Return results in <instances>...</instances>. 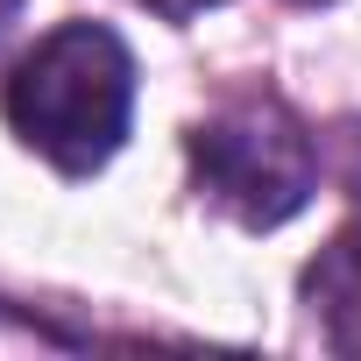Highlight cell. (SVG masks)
I'll return each instance as SVG.
<instances>
[{
  "label": "cell",
  "instance_id": "1",
  "mask_svg": "<svg viewBox=\"0 0 361 361\" xmlns=\"http://www.w3.org/2000/svg\"><path fill=\"white\" fill-rule=\"evenodd\" d=\"M0 106L36 156H50L64 177H92L128 142L135 57L106 22H64L8 71Z\"/></svg>",
  "mask_w": 361,
  "mask_h": 361
},
{
  "label": "cell",
  "instance_id": "2",
  "mask_svg": "<svg viewBox=\"0 0 361 361\" xmlns=\"http://www.w3.org/2000/svg\"><path fill=\"white\" fill-rule=\"evenodd\" d=\"M192 170L220 213H234L248 234H269L312 206L319 142L283 99H241L192 128Z\"/></svg>",
  "mask_w": 361,
  "mask_h": 361
},
{
  "label": "cell",
  "instance_id": "3",
  "mask_svg": "<svg viewBox=\"0 0 361 361\" xmlns=\"http://www.w3.org/2000/svg\"><path fill=\"white\" fill-rule=\"evenodd\" d=\"M305 305L333 354H361V220H347L312 262H305Z\"/></svg>",
  "mask_w": 361,
  "mask_h": 361
},
{
  "label": "cell",
  "instance_id": "4",
  "mask_svg": "<svg viewBox=\"0 0 361 361\" xmlns=\"http://www.w3.org/2000/svg\"><path fill=\"white\" fill-rule=\"evenodd\" d=\"M142 8H156L163 22H192V15H206V8H220V0H142Z\"/></svg>",
  "mask_w": 361,
  "mask_h": 361
},
{
  "label": "cell",
  "instance_id": "5",
  "mask_svg": "<svg viewBox=\"0 0 361 361\" xmlns=\"http://www.w3.org/2000/svg\"><path fill=\"white\" fill-rule=\"evenodd\" d=\"M22 15V0H0V36H8V22Z\"/></svg>",
  "mask_w": 361,
  "mask_h": 361
},
{
  "label": "cell",
  "instance_id": "6",
  "mask_svg": "<svg viewBox=\"0 0 361 361\" xmlns=\"http://www.w3.org/2000/svg\"><path fill=\"white\" fill-rule=\"evenodd\" d=\"M298 8H326V0H298Z\"/></svg>",
  "mask_w": 361,
  "mask_h": 361
}]
</instances>
